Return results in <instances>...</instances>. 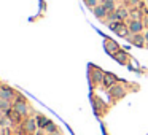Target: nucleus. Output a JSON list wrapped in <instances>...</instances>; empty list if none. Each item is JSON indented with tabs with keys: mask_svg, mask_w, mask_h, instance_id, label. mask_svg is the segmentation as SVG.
<instances>
[{
	"mask_svg": "<svg viewBox=\"0 0 148 135\" xmlns=\"http://www.w3.org/2000/svg\"><path fill=\"white\" fill-rule=\"evenodd\" d=\"M88 7H97V0H86Z\"/></svg>",
	"mask_w": 148,
	"mask_h": 135,
	"instance_id": "10",
	"label": "nucleus"
},
{
	"mask_svg": "<svg viewBox=\"0 0 148 135\" xmlns=\"http://www.w3.org/2000/svg\"><path fill=\"white\" fill-rule=\"evenodd\" d=\"M94 16H97V17L107 16V10L103 7H94Z\"/></svg>",
	"mask_w": 148,
	"mask_h": 135,
	"instance_id": "4",
	"label": "nucleus"
},
{
	"mask_svg": "<svg viewBox=\"0 0 148 135\" xmlns=\"http://www.w3.org/2000/svg\"><path fill=\"white\" fill-rule=\"evenodd\" d=\"M11 97H13L11 89H2L0 91V99H2V100H10Z\"/></svg>",
	"mask_w": 148,
	"mask_h": 135,
	"instance_id": "3",
	"label": "nucleus"
},
{
	"mask_svg": "<svg viewBox=\"0 0 148 135\" xmlns=\"http://www.w3.org/2000/svg\"><path fill=\"white\" fill-rule=\"evenodd\" d=\"M103 8L107 11H112L115 8V3H113V0H103V5H102Z\"/></svg>",
	"mask_w": 148,
	"mask_h": 135,
	"instance_id": "7",
	"label": "nucleus"
},
{
	"mask_svg": "<svg viewBox=\"0 0 148 135\" xmlns=\"http://www.w3.org/2000/svg\"><path fill=\"white\" fill-rule=\"evenodd\" d=\"M145 42H148V30L145 32Z\"/></svg>",
	"mask_w": 148,
	"mask_h": 135,
	"instance_id": "11",
	"label": "nucleus"
},
{
	"mask_svg": "<svg viewBox=\"0 0 148 135\" xmlns=\"http://www.w3.org/2000/svg\"><path fill=\"white\" fill-rule=\"evenodd\" d=\"M142 29H143V26H142L140 21H131V22H129V26H128V30L132 32V34H139Z\"/></svg>",
	"mask_w": 148,
	"mask_h": 135,
	"instance_id": "1",
	"label": "nucleus"
},
{
	"mask_svg": "<svg viewBox=\"0 0 148 135\" xmlns=\"http://www.w3.org/2000/svg\"><path fill=\"white\" fill-rule=\"evenodd\" d=\"M113 95H123V89H120V87H113Z\"/></svg>",
	"mask_w": 148,
	"mask_h": 135,
	"instance_id": "9",
	"label": "nucleus"
},
{
	"mask_svg": "<svg viewBox=\"0 0 148 135\" xmlns=\"http://www.w3.org/2000/svg\"><path fill=\"white\" fill-rule=\"evenodd\" d=\"M14 108H16V111H18L19 114H26V113H27V107H26L24 102H16Z\"/></svg>",
	"mask_w": 148,
	"mask_h": 135,
	"instance_id": "2",
	"label": "nucleus"
},
{
	"mask_svg": "<svg viewBox=\"0 0 148 135\" xmlns=\"http://www.w3.org/2000/svg\"><path fill=\"white\" fill-rule=\"evenodd\" d=\"M134 40V45L135 46H143V37H140L139 34H135V37L132 38Z\"/></svg>",
	"mask_w": 148,
	"mask_h": 135,
	"instance_id": "8",
	"label": "nucleus"
},
{
	"mask_svg": "<svg viewBox=\"0 0 148 135\" xmlns=\"http://www.w3.org/2000/svg\"><path fill=\"white\" fill-rule=\"evenodd\" d=\"M115 80H116V78H115L113 75H105L103 76V84H105V86H110V84L115 83Z\"/></svg>",
	"mask_w": 148,
	"mask_h": 135,
	"instance_id": "5",
	"label": "nucleus"
},
{
	"mask_svg": "<svg viewBox=\"0 0 148 135\" xmlns=\"http://www.w3.org/2000/svg\"><path fill=\"white\" fill-rule=\"evenodd\" d=\"M26 129H27L29 132H34L35 129H37V122H35V119H29L27 124H26Z\"/></svg>",
	"mask_w": 148,
	"mask_h": 135,
	"instance_id": "6",
	"label": "nucleus"
},
{
	"mask_svg": "<svg viewBox=\"0 0 148 135\" xmlns=\"http://www.w3.org/2000/svg\"><path fill=\"white\" fill-rule=\"evenodd\" d=\"M0 116H2V110H0Z\"/></svg>",
	"mask_w": 148,
	"mask_h": 135,
	"instance_id": "12",
	"label": "nucleus"
}]
</instances>
